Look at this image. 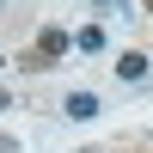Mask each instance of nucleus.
Returning a JSON list of instances; mask_svg holds the SVG:
<instances>
[{"mask_svg":"<svg viewBox=\"0 0 153 153\" xmlns=\"http://www.w3.org/2000/svg\"><path fill=\"white\" fill-rule=\"evenodd\" d=\"M68 49H74V37L61 31V25H43V31H37V43L19 55V68H31V74H49L61 55H68Z\"/></svg>","mask_w":153,"mask_h":153,"instance_id":"f257e3e1","label":"nucleus"},{"mask_svg":"<svg viewBox=\"0 0 153 153\" xmlns=\"http://www.w3.org/2000/svg\"><path fill=\"white\" fill-rule=\"evenodd\" d=\"M147 74H153V61L141 55V49H123V55H117V80H123V86H141Z\"/></svg>","mask_w":153,"mask_h":153,"instance_id":"f03ea898","label":"nucleus"},{"mask_svg":"<svg viewBox=\"0 0 153 153\" xmlns=\"http://www.w3.org/2000/svg\"><path fill=\"white\" fill-rule=\"evenodd\" d=\"M61 110H68L74 123H92L104 104H98V92H68V98H61Z\"/></svg>","mask_w":153,"mask_h":153,"instance_id":"7ed1b4c3","label":"nucleus"},{"mask_svg":"<svg viewBox=\"0 0 153 153\" xmlns=\"http://www.w3.org/2000/svg\"><path fill=\"white\" fill-rule=\"evenodd\" d=\"M74 43H80V55H98V49H104V31H98V25H86Z\"/></svg>","mask_w":153,"mask_h":153,"instance_id":"20e7f679","label":"nucleus"},{"mask_svg":"<svg viewBox=\"0 0 153 153\" xmlns=\"http://www.w3.org/2000/svg\"><path fill=\"white\" fill-rule=\"evenodd\" d=\"M92 6H98V12H123L129 0H92Z\"/></svg>","mask_w":153,"mask_h":153,"instance_id":"39448f33","label":"nucleus"},{"mask_svg":"<svg viewBox=\"0 0 153 153\" xmlns=\"http://www.w3.org/2000/svg\"><path fill=\"white\" fill-rule=\"evenodd\" d=\"M0 153H19V141H12V135H0Z\"/></svg>","mask_w":153,"mask_h":153,"instance_id":"423d86ee","label":"nucleus"},{"mask_svg":"<svg viewBox=\"0 0 153 153\" xmlns=\"http://www.w3.org/2000/svg\"><path fill=\"white\" fill-rule=\"evenodd\" d=\"M6 104H12V98H6V92H0V110H6Z\"/></svg>","mask_w":153,"mask_h":153,"instance_id":"0eeeda50","label":"nucleus"},{"mask_svg":"<svg viewBox=\"0 0 153 153\" xmlns=\"http://www.w3.org/2000/svg\"><path fill=\"white\" fill-rule=\"evenodd\" d=\"M80 153H104V147H80Z\"/></svg>","mask_w":153,"mask_h":153,"instance_id":"6e6552de","label":"nucleus"},{"mask_svg":"<svg viewBox=\"0 0 153 153\" xmlns=\"http://www.w3.org/2000/svg\"><path fill=\"white\" fill-rule=\"evenodd\" d=\"M141 6H147V12H153V0H141Z\"/></svg>","mask_w":153,"mask_h":153,"instance_id":"1a4fd4ad","label":"nucleus"}]
</instances>
